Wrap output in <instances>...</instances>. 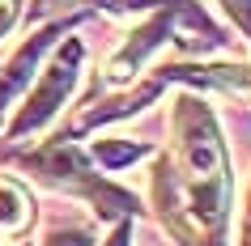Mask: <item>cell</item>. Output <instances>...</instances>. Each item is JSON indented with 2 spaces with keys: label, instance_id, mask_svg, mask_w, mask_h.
Wrapping results in <instances>:
<instances>
[{
  "label": "cell",
  "instance_id": "8992f818",
  "mask_svg": "<svg viewBox=\"0 0 251 246\" xmlns=\"http://www.w3.org/2000/svg\"><path fill=\"white\" fill-rule=\"evenodd\" d=\"M145 153L149 149L136 144V140H94V157H98L106 170H124V166H132L136 157H145Z\"/></svg>",
  "mask_w": 251,
  "mask_h": 246
},
{
  "label": "cell",
  "instance_id": "8fae6325",
  "mask_svg": "<svg viewBox=\"0 0 251 246\" xmlns=\"http://www.w3.org/2000/svg\"><path fill=\"white\" fill-rule=\"evenodd\" d=\"M128 233H132V229H128V221H124V225H119V229L106 238V246H128Z\"/></svg>",
  "mask_w": 251,
  "mask_h": 246
},
{
  "label": "cell",
  "instance_id": "5b68a950",
  "mask_svg": "<svg viewBox=\"0 0 251 246\" xmlns=\"http://www.w3.org/2000/svg\"><path fill=\"white\" fill-rule=\"evenodd\" d=\"M34 217L30 195L17 187L13 179H0V233H22Z\"/></svg>",
  "mask_w": 251,
  "mask_h": 246
},
{
  "label": "cell",
  "instance_id": "30bf717a",
  "mask_svg": "<svg viewBox=\"0 0 251 246\" xmlns=\"http://www.w3.org/2000/svg\"><path fill=\"white\" fill-rule=\"evenodd\" d=\"M238 246H251V191H247V212H243V238Z\"/></svg>",
  "mask_w": 251,
  "mask_h": 246
},
{
  "label": "cell",
  "instance_id": "6da1fadb",
  "mask_svg": "<svg viewBox=\"0 0 251 246\" xmlns=\"http://www.w3.org/2000/svg\"><path fill=\"white\" fill-rule=\"evenodd\" d=\"M230 153L217 119L183 93L171 111V144L153 166V208L183 246H226L230 225Z\"/></svg>",
  "mask_w": 251,
  "mask_h": 246
},
{
  "label": "cell",
  "instance_id": "ba28073f",
  "mask_svg": "<svg viewBox=\"0 0 251 246\" xmlns=\"http://www.w3.org/2000/svg\"><path fill=\"white\" fill-rule=\"evenodd\" d=\"M222 4H226V13L234 17L238 26L247 30V39H251V0H222Z\"/></svg>",
  "mask_w": 251,
  "mask_h": 246
},
{
  "label": "cell",
  "instance_id": "52a82bcc",
  "mask_svg": "<svg viewBox=\"0 0 251 246\" xmlns=\"http://www.w3.org/2000/svg\"><path fill=\"white\" fill-rule=\"evenodd\" d=\"M43 246H98L90 229H77V225H64V229H51Z\"/></svg>",
  "mask_w": 251,
  "mask_h": 246
},
{
  "label": "cell",
  "instance_id": "3957f363",
  "mask_svg": "<svg viewBox=\"0 0 251 246\" xmlns=\"http://www.w3.org/2000/svg\"><path fill=\"white\" fill-rule=\"evenodd\" d=\"M77 68H81V43L68 39L60 51H55V60L47 68H43L39 85L26 93V102H22V111H17L13 119V136H26V132H39L47 119L64 106V98L73 93V85H77Z\"/></svg>",
  "mask_w": 251,
  "mask_h": 246
},
{
  "label": "cell",
  "instance_id": "7a4b0ae2",
  "mask_svg": "<svg viewBox=\"0 0 251 246\" xmlns=\"http://www.w3.org/2000/svg\"><path fill=\"white\" fill-rule=\"evenodd\" d=\"M26 166L34 170L39 179H47L51 187H64V191L85 195L98 217H128V212L141 208L132 191H124V187H115V182L98 179V174L90 170V161H85L68 140H55V144H47V149H39L34 157H26Z\"/></svg>",
  "mask_w": 251,
  "mask_h": 246
},
{
  "label": "cell",
  "instance_id": "9c48e42d",
  "mask_svg": "<svg viewBox=\"0 0 251 246\" xmlns=\"http://www.w3.org/2000/svg\"><path fill=\"white\" fill-rule=\"evenodd\" d=\"M17 13H22V0H0V39L17 26Z\"/></svg>",
  "mask_w": 251,
  "mask_h": 246
},
{
  "label": "cell",
  "instance_id": "277c9868",
  "mask_svg": "<svg viewBox=\"0 0 251 246\" xmlns=\"http://www.w3.org/2000/svg\"><path fill=\"white\" fill-rule=\"evenodd\" d=\"M47 43H51V34H39V39H30L26 47H22V51L9 60V68L0 72V119H4V111H9V102L17 98V89L30 81V68H34V60L43 55V47H47Z\"/></svg>",
  "mask_w": 251,
  "mask_h": 246
}]
</instances>
